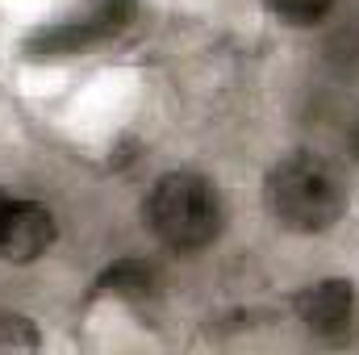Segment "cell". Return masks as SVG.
<instances>
[{"instance_id": "cell-1", "label": "cell", "mask_w": 359, "mask_h": 355, "mask_svg": "<svg viewBox=\"0 0 359 355\" xmlns=\"http://www.w3.org/2000/svg\"><path fill=\"white\" fill-rule=\"evenodd\" d=\"M264 205L280 230L326 234L343 222L351 205V188L334 159L313 151H292L271 163L264 180Z\"/></svg>"}, {"instance_id": "cell-2", "label": "cell", "mask_w": 359, "mask_h": 355, "mask_svg": "<svg viewBox=\"0 0 359 355\" xmlns=\"http://www.w3.org/2000/svg\"><path fill=\"white\" fill-rule=\"evenodd\" d=\"M142 213H147V226L155 230V239L180 255L213 247L226 226L222 192L201 172H163L151 184Z\"/></svg>"}, {"instance_id": "cell-3", "label": "cell", "mask_w": 359, "mask_h": 355, "mask_svg": "<svg viewBox=\"0 0 359 355\" xmlns=\"http://www.w3.org/2000/svg\"><path fill=\"white\" fill-rule=\"evenodd\" d=\"M138 21V0H88L84 8L42 21L21 38V55L29 63H67V59H84L92 51L117 42L121 34H130Z\"/></svg>"}, {"instance_id": "cell-4", "label": "cell", "mask_w": 359, "mask_h": 355, "mask_svg": "<svg viewBox=\"0 0 359 355\" xmlns=\"http://www.w3.org/2000/svg\"><path fill=\"white\" fill-rule=\"evenodd\" d=\"M297 318L301 326L313 335V339H326V343H343L359 322V293L351 280H318L309 288L297 293Z\"/></svg>"}, {"instance_id": "cell-5", "label": "cell", "mask_w": 359, "mask_h": 355, "mask_svg": "<svg viewBox=\"0 0 359 355\" xmlns=\"http://www.w3.org/2000/svg\"><path fill=\"white\" fill-rule=\"evenodd\" d=\"M55 213L42 201L8 196L0 209V260L4 264H34L55 247Z\"/></svg>"}, {"instance_id": "cell-6", "label": "cell", "mask_w": 359, "mask_h": 355, "mask_svg": "<svg viewBox=\"0 0 359 355\" xmlns=\"http://www.w3.org/2000/svg\"><path fill=\"white\" fill-rule=\"evenodd\" d=\"M96 288L109 293V297H117V301H147L155 293V272L142 260H121V264H113L100 276Z\"/></svg>"}, {"instance_id": "cell-7", "label": "cell", "mask_w": 359, "mask_h": 355, "mask_svg": "<svg viewBox=\"0 0 359 355\" xmlns=\"http://www.w3.org/2000/svg\"><path fill=\"white\" fill-rule=\"evenodd\" d=\"M268 13L284 25H318L334 8V0H264Z\"/></svg>"}, {"instance_id": "cell-8", "label": "cell", "mask_w": 359, "mask_h": 355, "mask_svg": "<svg viewBox=\"0 0 359 355\" xmlns=\"http://www.w3.org/2000/svg\"><path fill=\"white\" fill-rule=\"evenodd\" d=\"M0 347H38V330L21 314H0Z\"/></svg>"}, {"instance_id": "cell-9", "label": "cell", "mask_w": 359, "mask_h": 355, "mask_svg": "<svg viewBox=\"0 0 359 355\" xmlns=\"http://www.w3.org/2000/svg\"><path fill=\"white\" fill-rule=\"evenodd\" d=\"M4 201H8V192H4V188H0V209H4Z\"/></svg>"}]
</instances>
